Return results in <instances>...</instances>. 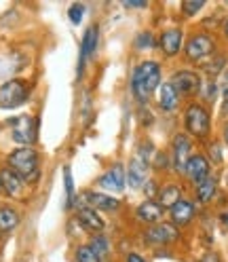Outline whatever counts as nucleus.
Here are the masks:
<instances>
[{"label": "nucleus", "instance_id": "obj_1", "mask_svg": "<svg viewBox=\"0 0 228 262\" xmlns=\"http://www.w3.org/2000/svg\"><path fill=\"white\" fill-rule=\"evenodd\" d=\"M156 87H161V66L156 61H142L131 78L133 95L140 102H148Z\"/></svg>", "mask_w": 228, "mask_h": 262}, {"label": "nucleus", "instance_id": "obj_2", "mask_svg": "<svg viewBox=\"0 0 228 262\" xmlns=\"http://www.w3.org/2000/svg\"><path fill=\"white\" fill-rule=\"evenodd\" d=\"M9 167L17 173L24 182H36L40 178V161L38 152L32 146H19L9 155Z\"/></svg>", "mask_w": 228, "mask_h": 262}, {"label": "nucleus", "instance_id": "obj_3", "mask_svg": "<svg viewBox=\"0 0 228 262\" xmlns=\"http://www.w3.org/2000/svg\"><path fill=\"white\" fill-rule=\"evenodd\" d=\"M30 95V85L24 78H11L0 85V108H17Z\"/></svg>", "mask_w": 228, "mask_h": 262}, {"label": "nucleus", "instance_id": "obj_4", "mask_svg": "<svg viewBox=\"0 0 228 262\" xmlns=\"http://www.w3.org/2000/svg\"><path fill=\"white\" fill-rule=\"evenodd\" d=\"M184 123L188 134L194 138H205L209 134V112L201 104H190L186 114H184Z\"/></svg>", "mask_w": 228, "mask_h": 262}, {"label": "nucleus", "instance_id": "obj_5", "mask_svg": "<svg viewBox=\"0 0 228 262\" xmlns=\"http://www.w3.org/2000/svg\"><path fill=\"white\" fill-rule=\"evenodd\" d=\"M11 136L21 146H32L36 142V123L32 117H17L11 121Z\"/></svg>", "mask_w": 228, "mask_h": 262}, {"label": "nucleus", "instance_id": "obj_6", "mask_svg": "<svg viewBox=\"0 0 228 262\" xmlns=\"http://www.w3.org/2000/svg\"><path fill=\"white\" fill-rule=\"evenodd\" d=\"M214 40H211V36L207 34H194L188 42H186V57L190 61H203L207 57H211V53H214Z\"/></svg>", "mask_w": 228, "mask_h": 262}, {"label": "nucleus", "instance_id": "obj_7", "mask_svg": "<svg viewBox=\"0 0 228 262\" xmlns=\"http://www.w3.org/2000/svg\"><path fill=\"white\" fill-rule=\"evenodd\" d=\"M169 83L175 87V91L180 95H192L201 89V78L197 72H190V70H180L171 76Z\"/></svg>", "mask_w": 228, "mask_h": 262}, {"label": "nucleus", "instance_id": "obj_8", "mask_svg": "<svg viewBox=\"0 0 228 262\" xmlns=\"http://www.w3.org/2000/svg\"><path fill=\"white\" fill-rule=\"evenodd\" d=\"M144 237L152 245H167V243H173L177 239V228L173 224H167V222H158V224H152L148 231H146Z\"/></svg>", "mask_w": 228, "mask_h": 262}, {"label": "nucleus", "instance_id": "obj_9", "mask_svg": "<svg viewBox=\"0 0 228 262\" xmlns=\"http://www.w3.org/2000/svg\"><path fill=\"white\" fill-rule=\"evenodd\" d=\"M190 148H192V144H190L188 136L177 134L173 140V167H175V171L184 173L188 161H190Z\"/></svg>", "mask_w": 228, "mask_h": 262}, {"label": "nucleus", "instance_id": "obj_10", "mask_svg": "<svg viewBox=\"0 0 228 262\" xmlns=\"http://www.w3.org/2000/svg\"><path fill=\"white\" fill-rule=\"evenodd\" d=\"M125 182H127V176H125V169H123L121 163L112 165L100 178V186L106 188V190H112V192H123L125 190Z\"/></svg>", "mask_w": 228, "mask_h": 262}, {"label": "nucleus", "instance_id": "obj_11", "mask_svg": "<svg viewBox=\"0 0 228 262\" xmlns=\"http://www.w3.org/2000/svg\"><path fill=\"white\" fill-rule=\"evenodd\" d=\"M184 173H186L188 180H192L194 184H201L203 180L209 178V161L203 155H192L186 169H184Z\"/></svg>", "mask_w": 228, "mask_h": 262}, {"label": "nucleus", "instance_id": "obj_12", "mask_svg": "<svg viewBox=\"0 0 228 262\" xmlns=\"http://www.w3.org/2000/svg\"><path fill=\"white\" fill-rule=\"evenodd\" d=\"M97 40H100V30L97 26H89L85 36H83V42H80V59H78V70L85 66V61L97 51Z\"/></svg>", "mask_w": 228, "mask_h": 262}, {"label": "nucleus", "instance_id": "obj_13", "mask_svg": "<svg viewBox=\"0 0 228 262\" xmlns=\"http://www.w3.org/2000/svg\"><path fill=\"white\" fill-rule=\"evenodd\" d=\"M0 182H3V190L9 194V196H21L24 194V186L26 182L15 173L11 167H5L0 171Z\"/></svg>", "mask_w": 228, "mask_h": 262}, {"label": "nucleus", "instance_id": "obj_14", "mask_svg": "<svg viewBox=\"0 0 228 262\" xmlns=\"http://www.w3.org/2000/svg\"><path fill=\"white\" fill-rule=\"evenodd\" d=\"M146 178H148V163L144 159L135 157L131 163H129V169H127V180H129V186L131 188H140Z\"/></svg>", "mask_w": 228, "mask_h": 262}, {"label": "nucleus", "instance_id": "obj_15", "mask_svg": "<svg viewBox=\"0 0 228 262\" xmlns=\"http://www.w3.org/2000/svg\"><path fill=\"white\" fill-rule=\"evenodd\" d=\"M78 220H80V224H83L87 231H91V233H102L104 231V220H102V216L97 214V211L93 209V207H89V205H83L78 209Z\"/></svg>", "mask_w": 228, "mask_h": 262}, {"label": "nucleus", "instance_id": "obj_16", "mask_svg": "<svg viewBox=\"0 0 228 262\" xmlns=\"http://www.w3.org/2000/svg\"><path fill=\"white\" fill-rule=\"evenodd\" d=\"M85 199L89 203V207H93L95 211H112V209H117L121 203L119 199H114V196L110 194H104V192H87L85 194Z\"/></svg>", "mask_w": 228, "mask_h": 262}, {"label": "nucleus", "instance_id": "obj_17", "mask_svg": "<svg viewBox=\"0 0 228 262\" xmlns=\"http://www.w3.org/2000/svg\"><path fill=\"white\" fill-rule=\"evenodd\" d=\"M182 47V32L177 28H171V30H165L161 34V49L165 55H175L177 51H180Z\"/></svg>", "mask_w": 228, "mask_h": 262}, {"label": "nucleus", "instance_id": "obj_18", "mask_svg": "<svg viewBox=\"0 0 228 262\" xmlns=\"http://www.w3.org/2000/svg\"><path fill=\"white\" fill-rule=\"evenodd\" d=\"M158 104L165 112H173L180 104V93L175 91V87L171 83H163L158 87Z\"/></svg>", "mask_w": 228, "mask_h": 262}, {"label": "nucleus", "instance_id": "obj_19", "mask_svg": "<svg viewBox=\"0 0 228 262\" xmlns=\"http://www.w3.org/2000/svg\"><path fill=\"white\" fill-rule=\"evenodd\" d=\"M194 218V205L186 199H180L171 207V220L175 226H186Z\"/></svg>", "mask_w": 228, "mask_h": 262}, {"label": "nucleus", "instance_id": "obj_20", "mask_svg": "<svg viewBox=\"0 0 228 262\" xmlns=\"http://www.w3.org/2000/svg\"><path fill=\"white\" fill-rule=\"evenodd\" d=\"M161 216H163V207L156 203V201H144L140 207H138V218L142 220V222H148V224H154V222H158L161 220Z\"/></svg>", "mask_w": 228, "mask_h": 262}, {"label": "nucleus", "instance_id": "obj_21", "mask_svg": "<svg viewBox=\"0 0 228 262\" xmlns=\"http://www.w3.org/2000/svg\"><path fill=\"white\" fill-rule=\"evenodd\" d=\"M180 199H182V196H180V186H175V184L163 186V190L158 192V205L161 207H169L171 209Z\"/></svg>", "mask_w": 228, "mask_h": 262}, {"label": "nucleus", "instance_id": "obj_22", "mask_svg": "<svg viewBox=\"0 0 228 262\" xmlns=\"http://www.w3.org/2000/svg\"><path fill=\"white\" fill-rule=\"evenodd\" d=\"M19 224V214L13 207H0V233H9Z\"/></svg>", "mask_w": 228, "mask_h": 262}, {"label": "nucleus", "instance_id": "obj_23", "mask_svg": "<svg viewBox=\"0 0 228 262\" xmlns=\"http://www.w3.org/2000/svg\"><path fill=\"white\" fill-rule=\"evenodd\" d=\"M216 186H218V182H216V178H207V180H203L201 184H197V199L201 201V203H207L211 196L216 194Z\"/></svg>", "mask_w": 228, "mask_h": 262}, {"label": "nucleus", "instance_id": "obj_24", "mask_svg": "<svg viewBox=\"0 0 228 262\" xmlns=\"http://www.w3.org/2000/svg\"><path fill=\"white\" fill-rule=\"evenodd\" d=\"M89 248H91L97 256H100V258H106L108 252H110V243H108V239H106L104 235H93Z\"/></svg>", "mask_w": 228, "mask_h": 262}, {"label": "nucleus", "instance_id": "obj_25", "mask_svg": "<svg viewBox=\"0 0 228 262\" xmlns=\"http://www.w3.org/2000/svg\"><path fill=\"white\" fill-rule=\"evenodd\" d=\"M76 262H102V258L89 245H80V248H76Z\"/></svg>", "mask_w": 228, "mask_h": 262}, {"label": "nucleus", "instance_id": "obj_26", "mask_svg": "<svg viewBox=\"0 0 228 262\" xmlns=\"http://www.w3.org/2000/svg\"><path fill=\"white\" fill-rule=\"evenodd\" d=\"M63 182H66V205L72 207V203H74V180H72L70 167L63 169Z\"/></svg>", "mask_w": 228, "mask_h": 262}, {"label": "nucleus", "instance_id": "obj_27", "mask_svg": "<svg viewBox=\"0 0 228 262\" xmlns=\"http://www.w3.org/2000/svg\"><path fill=\"white\" fill-rule=\"evenodd\" d=\"M205 5V0H186V3H182V11L186 15H194V13H199Z\"/></svg>", "mask_w": 228, "mask_h": 262}, {"label": "nucleus", "instance_id": "obj_28", "mask_svg": "<svg viewBox=\"0 0 228 262\" xmlns=\"http://www.w3.org/2000/svg\"><path fill=\"white\" fill-rule=\"evenodd\" d=\"M83 15H85V7L83 5H72L68 9V17L72 19V24H80V19H83Z\"/></svg>", "mask_w": 228, "mask_h": 262}, {"label": "nucleus", "instance_id": "obj_29", "mask_svg": "<svg viewBox=\"0 0 228 262\" xmlns=\"http://www.w3.org/2000/svg\"><path fill=\"white\" fill-rule=\"evenodd\" d=\"M135 47L144 49V47H154V36L150 32H142V34L135 38Z\"/></svg>", "mask_w": 228, "mask_h": 262}, {"label": "nucleus", "instance_id": "obj_30", "mask_svg": "<svg viewBox=\"0 0 228 262\" xmlns=\"http://www.w3.org/2000/svg\"><path fill=\"white\" fill-rule=\"evenodd\" d=\"M201 262H222V260H220V256H218L216 252H207Z\"/></svg>", "mask_w": 228, "mask_h": 262}, {"label": "nucleus", "instance_id": "obj_31", "mask_svg": "<svg viewBox=\"0 0 228 262\" xmlns=\"http://www.w3.org/2000/svg\"><path fill=\"white\" fill-rule=\"evenodd\" d=\"M125 262H148V260H146V258H142L140 254H127V258H125Z\"/></svg>", "mask_w": 228, "mask_h": 262}, {"label": "nucleus", "instance_id": "obj_32", "mask_svg": "<svg viewBox=\"0 0 228 262\" xmlns=\"http://www.w3.org/2000/svg\"><path fill=\"white\" fill-rule=\"evenodd\" d=\"M125 5H127V7H138V9H142V7H146V0H125Z\"/></svg>", "mask_w": 228, "mask_h": 262}, {"label": "nucleus", "instance_id": "obj_33", "mask_svg": "<svg viewBox=\"0 0 228 262\" xmlns=\"http://www.w3.org/2000/svg\"><path fill=\"white\" fill-rule=\"evenodd\" d=\"M211 152H214V155H211V157H214V161H220V159H222V157H220V146H218V144L211 146Z\"/></svg>", "mask_w": 228, "mask_h": 262}, {"label": "nucleus", "instance_id": "obj_34", "mask_svg": "<svg viewBox=\"0 0 228 262\" xmlns=\"http://www.w3.org/2000/svg\"><path fill=\"white\" fill-rule=\"evenodd\" d=\"M224 142L228 144V125H226V129H224Z\"/></svg>", "mask_w": 228, "mask_h": 262}, {"label": "nucleus", "instance_id": "obj_35", "mask_svg": "<svg viewBox=\"0 0 228 262\" xmlns=\"http://www.w3.org/2000/svg\"><path fill=\"white\" fill-rule=\"evenodd\" d=\"M224 34H226V38H228V19H226V24H224Z\"/></svg>", "mask_w": 228, "mask_h": 262}, {"label": "nucleus", "instance_id": "obj_36", "mask_svg": "<svg viewBox=\"0 0 228 262\" xmlns=\"http://www.w3.org/2000/svg\"><path fill=\"white\" fill-rule=\"evenodd\" d=\"M224 108H226V112H228V95H226V106H224Z\"/></svg>", "mask_w": 228, "mask_h": 262}, {"label": "nucleus", "instance_id": "obj_37", "mask_svg": "<svg viewBox=\"0 0 228 262\" xmlns=\"http://www.w3.org/2000/svg\"><path fill=\"white\" fill-rule=\"evenodd\" d=\"M0 190H3V182H0Z\"/></svg>", "mask_w": 228, "mask_h": 262}]
</instances>
